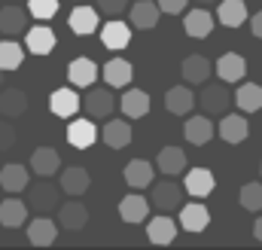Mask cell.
Returning <instances> with one entry per match:
<instances>
[{"label":"cell","instance_id":"22","mask_svg":"<svg viewBox=\"0 0 262 250\" xmlns=\"http://www.w3.org/2000/svg\"><path fill=\"white\" fill-rule=\"evenodd\" d=\"M183 134H186V140H189V143L204 147L207 140H213L216 125L207 119V113H201V116H189V119H186V125H183Z\"/></svg>","mask_w":262,"mask_h":250},{"label":"cell","instance_id":"33","mask_svg":"<svg viewBox=\"0 0 262 250\" xmlns=\"http://www.w3.org/2000/svg\"><path fill=\"white\" fill-rule=\"evenodd\" d=\"M235 104L241 113H259L262 110V86L256 82H241L235 92Z\"/></svg>","mask_w":262,"mask_h":250},{"label":"cell","instance_id":"43","mask_svg":"<svg viewBox=\"0 0 262 250\" xmlns=\"http://www.w3.org/2000/svg\"><path fill=\"white\" fill-rule=\"evenodd\" d=\"M250 31H253V37H259L262 40V9L259 12H253V18H250Z\"/></svg>","mask_w":262,"mask_h":250},{"label":"cell","instance_id":"46","mask_svg":"<svg viewBox=\"0 0 262 250\" xmlns=\"http://www.w3.org/2000/svg\"><path fill=\"white\" fill-rule=\"evenodd\" d=\"M0 86H3V67H0Z\"/></svg>","mask_w":262,"mask_h":250},{"label":"cell","instance_id":"1","mask_svg":"<svg viewBox=\"0 0 262 250\" xmlns=\"http://www.w3.org/2000/svg\"><path fill=\"white\" fill-rule=\"evenodd\" d=\"M198 104L204 107L207 116H226L229 113V104H235V95L223 82H207V86H201Z\"/></svg>","mask_w":262,"mask_h":250},{"label":"cell","instance_id":"32","mask_svg":"<svg viewBox=\"0 0 262 250\" xmlns=\"http://www.w3.org/2000/svg\"><path fill=\"white\" fill-rule=\"evenodd\" d=\"M122 177L131 189H146L152 183V165L146 159H131L125 165V171H122Z\"/></svg>","mask_w":262,"mask_h":250},{"label":"cell","instance_id":"40","mask_svg":"<svg viewBox=\"0 0 262 250\" xmlns=\"http://www.w3.org/2000/svg\"><path fill=\"white\" fill-rule=\"evenodd\" d=\"M95 6H98L104 15H110V18H119V15L128 9V0H95Z\"/></svg>","mask_w":262,"mask_h":250},{"label":"cell","instance_id":"12","mask_svg":"<svg viewBox=\"0 0 262 250\" xmlns=\"http://www.w3.org/2000/svg\"><path fill=\"white\" fill-rule=\"evenodd\" d=\"M213 67H216V76H220L223 82H229V86H232V82H241L244 73H247V61H244L238 52H226V55H220Z\"/></svg>","mask_w":262,"mask_h":250},{"label":"cell","instance_id":"30","mask_svg":"<svg viewBox=\"0 0 262 250\" xmlns=\"http://www.w3.org/2000/svg\"><path fill=\"white\" fill-rule=\"evenodd\" d=\"M58 223L70 229V232H76V229H82L85 223H89V207L82 204V201H64L61 207H58Z\"/></svg>","mask_w":262,"mask_h":250},{"label":"cell","instance_id":"31","mask_svg":"<svg viewBox=\"0 0 262 250\" xmlns=\"http://www.w3.org/2000/svg\"><path fill=\"white\" fill-rule=\"evenodd\" d=\"M25 110H28V95L21 89H3L0 92V116L18 119Z\"/></svg>","mask_w":262,"mask_h":250},{"label":"cell","instance_id":"10","mask_svg":"<svg viewBox=\"0 0 262 250\" xmlns=\"http://www.w3.org/2000/svg\"><path fill=\"white\" fill-rule=\"evenodd\" d=\"M101 43H104L107 49H113V52L125 49L131 43V25H125L122 18H110V22L101 28Z\"/></svg>","mask_w":262,"mask_h":250},{"label":"cell","instance_id":"16","mask_svg":"<svg viewBox=\"0 0 262 250\" xmlns=\"http://www.w3.org/2000/svg\"><path fill=\"white\" fill-rule=\"evenodd\" d=\"M180 70H183V79L189 86H204V79H210V73H216V67L207 61L204 55H186L183 64H180Z\"/></svg>","mask_w":262,"mask_h":250},{"label":"cell","instance_id":"18","mask_svg":"<svg viewBox=\"0 0 262 250\" xmlns=\"http://www.w3.org/2000/svg\"><path fill=\"white\" fill-rule=\"evenodd\" d=\"M98 140V128H95V119H73L67 125V143L76 147V150H85Z\"/></svg>","mask_w":262,"mask_h":250},{"label":"cell","instance_id":"29","mask_svg":"<svg viewBox=\"0 0 262 250\" xmlns=\"http://www.w3.org/2000/svg\"><path fill=\"white\" fill-rule=\"evenodd\" d=\"M104 143L110 147V150H122V147H128L131 137H134V128H131L125 119H107V128H104Z\"/></svg>","mask_w":262,"mask_h":250},{"label":"cell","instance_id":"27","mask_svg":"<svg viewBox=\"0 0 262 250\" xmlns=\"http://www.w3.org/2000/svg\"><path fill=\"white\" fill-rule=\"evenodd\" d=\"M159 18H162V6H159V3H152V0H137V3L131 6V25H134V28H140V31L156 28V25H159Z\"/></svg>","mask_w":262,"mask_h":250},{"label":"cell","instance_id":"20","mask_svg":"<svg viewBox=\"0 0 262 250\" xmlns=\"http://www.w3.org/2000/svg\"><path fill=\"white\" fill-rule=\"evenodd\" d=\"M31 168H34V174H40V177H52V174H58V168H61V153L52 150V147H37L34 156H31Z\"/></svg>","mask_w":262,"mask_h":250},{"label":"cell","instance_id":"17","mask_svg":"<svg viewBox=\"0 0 262 250\" xmlns=\"http://www.w3.org/2000/svg\"><path fill=\"white\" fill-rule=\"evenodd\" d=\"M183 186H186V192H189L192 198H207V195L216 189V177H213L207 168H189Z\"/></svg>","mask_w":262,"mask_h":250},{"label":"cell","instance_id":"26","mask_svg":"<svg viewBox=\"0 0 262 250\" xmlns=\"http://www.w3.org/2000/svg\"><path fill=\"white\" fill-rule=\"evenodd\" d=\"M0 186L6 189V195H18L28 189V168L18 162H9L0 168Z\"/></svg>","mask_w":262,"mask_h":250},{"label":"cell","instance_id":"28","mask_svg":"<svg viewBox=\"0 0 262 250\" xmlns=\"http://www.w3.org/2000/svg\"><path fill=\"white\" fill-rule=\"evenodd\" d=\"M55 238H58V223H52L49 217H37V220L28 226V241H31L34 247H49Z\"/></svg>","mask_w":262,"mask_h":250},{"label":"cell","instance_id":"39","mask_svg":"<svg viewBox=\"0 0 262 250\" xmlns=\"http://www.w3.org/2000/svg\"><path fill=\"white\" fill-rule=\"evenodd\" d=\"M28 12L40 22H49L52 15H58V0H28Z\"/></svg>","mask_w":262,"mask_h":250},{"label":"cell","instance_id":"3","mask_svg":"<svg viewBox=\"0 0 262 250\" xmlns=\"http://www.w3.org/2000/svg\"><path fill=\"white\" fill-rule=\"evenodd\" d=\"M67 25L76 37H92L98 28H101V12L95 6H76L70 15H67Z\"/></svg>","mask_w":262,"mask_h":250},{"label":"cell","instance_id":"6","mask_svg":"<svg viewBox=\"0 0 262 250\" xmlns=\"http://www.w3.org/2000/svg\"><path fill=\"white\" fill-rule=\"evenodd\" d=\"M183 192H186V186L180 189L174 180H162V183H156V186H152V198H149V201H152L159 211L171 214V211H177V207H180Z\"/></svg>","mask_w":262,"mask_h":250},{"label":"cell","instance_id":"48","mask_svg":"<svg viewBox=\"0 0 262 250\" xmlns=\"http://www.w3.org/2000/svg\"><path fill=\"white\" fill-rule=\"evenodd\" d=\"M12 3H15V0H12Z\"/></svg>","mask_w":262,"mask_h":250},{"label":"cell","instance_id":"14","mask_svg":"<svg viewBox=\"0 0 262 250\" xmlns=\"http://www.w3.org/2000/svg\"><path fill=\"white\" fill-rule=\"evenodd\" d=\"M216 22L226 28H241L244 22H250L247 3L244 0H220L216 3Z\"/></svg>","mask_w":262,"mask_h":250},{"label":"cell","instance_id":"45","mask_svg":"<svg viewBox=\"0 0 262 250\" xmlns=\"http://www.w3.org/2000/svg\"><path fill=\"white\" fill-rule=\"evenodd\" d=\"M198 6H213V3H220V0H195Z\"/></svg>","mask_w":262,"mask_h":250},{"label":"cell","instance_id":"8","mask_svg":"<svg viewBox=\"0 0 262 250\" xmlns=\"http://www.w3.org/2000/svg\"><path fill=\"white\" fill-rule=\"evenodd\" d=\"M146 238L152 241V244H174V238H177V223L162 211L159 217H152V220H146Z\"/></svg>","mask_w":262,"mask_h":250},{"label":"cell","instance_id":"49","mask_svg":"<svg viewBox=\"0 0 262 250\" xmlns=\"http://www.w3.org/2000/svg\"><path fill=\"white\" fill-rule=\"evenodd\" d=\"M79 3H82V0H79Z\"/></svg>","mask_w":262,"mask_h":250},{"label":"cell","instance_id":"37","mask_svg":"<svg viewBox=\"0 0 262 250\" xmlns=\"http://www.w3.org/2000/svg\"><path fill=\"white\" fill-rule=\"evenodd\" d=\"M25 49H28V46L15 43L12 37L0 40V67H3V70H18L21 61H25Z\"/></svg>","mask_w":262,"mask_h":250},{"label":"cell","instance_id":"15","mask_svg":"<svg viewBox=\"0 0 262 250\" xmlns=\"http://www.w3.org/2000/svg\"><path fill=\"white\" fill-rule=\"evenodd\" d=\"M0 34L3 37L28 34V12L21 6H0Z\"/></svg>","mask_w":262,"mask_h":250},{"label":"cell","instance_id":"41","mask_svg":"<svg viewBox=\"0 0 262 250\" xmlns=\"http://www.w3.org/2000/svg\"><path fill=\"white\" fill-rule=\"evenodd\" d=\"M9 147H15V128H12V122L3 116V119H0V153L9 150Z\"/></svg>","mask_w":262,"mask_h":250},{"label":"cell","instance_id":"13","mask_svg":"<svg viewBox=\"0 0 262 250\" xmlns=\"http://www.w3.org/2000/svg\"><path fill=\"white\" fill-rule=\"evenodd\" d=\"M180 226L186 229V232H204L207 226H210V211L201 204V201H189V204H183L180 207Z\"/></svg>","mask_w":262,"mask_h":250},{"label":"cell","instance_id":"34","mask_svg":"<svg viewBox=\"0 0 262 250\" xmlns=\"http://www.w3.org/2000/svg\"><path fill=\"white\" fill-rule=\"evenodd\" d=\"M92 186V177H89V171L85 168H79V165H70L61 171V189H64L67 195H82L85 189Z\"/></svg>","mask_w":262,"mask_h":250},{"label":"cell","instance_id":"42","mask_svg":"<svg viewBox=\"0 0 262 250\" xmlns=\"http://www.w3.org/2000/svg\"><path fill=\"white\" fill-rule=\"evenodd\" d=\"M156 3L162 6L165 15H180V12H186V3L189 0H156Z\"/></svg>","mask_w":262,"mask_h":250},{"label":"cell","instance_id":"4","mask_svg":"<svg viewBox=\"0 0 262 250\" xmlns=\"http://www.w3.org/2000/svg\"><path fill=\"white\" fill-rule=\"evenodd\" d=\"M195 104H198V98H195V92H192L189 82H186V86H174V89L165 92V107H168V113H174V116H189Z\"/></svg>","mask_w":262,"mask_h":250},{"label":"cell","instance_id":"36","mask_svg":"<svg viewBox=\"0 0 262 250\" xmlns=\"http://www.w3.org/2000/svg\"><path fill=\"white\" fill-rule=\"evenodd\" d=\"M31 189V195H28V201L40 211V214H46V211H52L55 204H58V189L52 186V183H34V186H28Z\"/></svg>","mask_w":262,"mask_h":250},{"label":"cell","instance_id":"11","mask_svg":"<svg viewBox=\"0 0 262 250\" xmlns=\"http://www.w3.org/2000/svg\"><path fill=\"white\" fill-rule=\"evenodd\" d=\"M98 64L92 61V58H73V61L67 64V79H70V86H76V89H89V86H95V79H98Z\"/></svg>","mask_w":262,"mask_h":250},{"label":"cell","instance_id":"24","mask_svg":"<svg viewBox=\"0 0 262 250\" xmlns=\"http://www.w3.org/2000/svg\"><path fill=\"white\" fill-rule=\"evenodd\" d=\"M119 110L128 119H143L149 113V95L143 89H125V95L119 98Z\"/></svg>","mask_w":262,"mask_h":250},{"label":"cell","instance_id":"35","mask_svg":"<svg viewBox=\"0 0 262 250\" xmlns=\"http://www.w3.org/2000/svg\"><path fill=\"white\" fill-rule=\"evenodd\" d=\"M156 165H159V171L162 174H183L186 171V153L180 150V147H165L162 153H159V159H156Z\"/></svg>","mask_w":262,"mask_h":250},{"label":"cell","instance_id":"7","mask_svg":"<svg viewBox=\"0 0 262 250\" xmlns=\"http://www.w3.org/2000/svg\"><path fill=\"white\" fill-rule=\"evenodd\" d=\"M216 134L226 140V143H244L247 134H250V125L244 119V113H226L220 125H216Z\"/></svg>","mask_w":262,"mask_h":250},{"label":"cell","instance_id":"47","mask_svg":"<svg viewBox=\"0 0 262 250\" xmlns=\"http://www.w3.org/2000/svg\"><path fill=\"white\" fill-rule=\"evenodd\" d=\"M259 174H262V165H259Z\"/></svg>","mask_w":262,"mask_h":250},{"label":"cell","instance_id":"19","mask_svg":"<svg viewBox=\"0 0 262 250\" xmlns=\"http://www.w3.org/2000/svg\"><path fill=\"white\" fill-rule=\"evenodd\" d=\"M119 217L125 220V223H146L149 220V201L143 198V195H137V192H128L122 201H119Z\"/></svg>","mask_w":262,"mask_h":250},{"label":"cell","instance_id":"23","mask_svg":"<svg viewBox=\"0 0 262 250\" xmlns=\"http://www.w3.org/2000/svg\"><path fill=\"white\" fill-rule=\"evenodd\" d=\"M101 76L107 79V86L125 89L131 79H134V67H131V61H125V58H110V61L101 67Z\"/></svg>","mask_w":262,"mask_h":250},{"label":"cell","instance_id":"44","mask_svg":"<svg viewBox=\"0 0 262 250\" xmlns=\"http://www.w3.org/2000/svg\"><path fill=\"white\" fill-rule=\"evenodd\" d=\"M253 235H256V241H262V214H259V220L253 223Z\"/></svg>","mask_w":262,"mask_h":250},{"label":"cell","instance_id":"2","mask_svg":"<svg viewBox=\"0 0 262 250\" xmlns=\"http://www.w3.org/2000/svg\"><path fill=\"white\" fill-rule=\"evenodd\" d=\"M113 86H89L85 98H82V110L92 116V119H107L116 107V98L110 92Z\"/></svg>","mask_w":262,"mask_h":250},{"label":"cell","instance_id":"5","mask_svg":"<svg viewBox=\"0 0 262 250\" xmlns=\"http://www.w3.org/2000/svg\"><path fill=\"white\" fill-rule=\"evenodd\" d=\"M79 107H82V98L76 95V86H73V89H55V92L49 95V110H52L58 119L76 116Z\"/></svg>","mask_w":262,"mask_h":250},{"label":"cell","instance_id":"21","mask_svg":"<svg viewBox=\"0 0 262 250\" xmlns=\"http://www.w3.org/2000/svg\"><path fill=\"white\" fill-rule=\"evenodd\" d=\"M28 223V204L15 195H9L6 201H0V226L3 229H18Z\"/></svg>","mask_w":262,"mask_h":250},{"label":"cell","instance_id":"25","mask_svg":"<svg viewBox=\"0 0 262 250\" xmlns=\"http://www.w3.org/2000/svg\"><path fill=\"white\" fill-rule=\"evenodd\" d=\"M25 46H28V52H34V55H49V52L55 49V31L46 28V25H37V28H31V31L25 34Z\"/></svg>","mask_w":262,"mask_h":250},{"label":"cell","instance_id":"38","mask_svg":"<svg viewBox=\"0 0 262 250\" xmlns=\"http://www.w3.org/2000/svg\"><path fill=\"white\" fill-rule=\"evenodd\" d=\"M238 201L244 211L250 214H262V183H244L238 192Z\"/></svg>","mask_w":262,"mask_h":250},{"label":"cell","instance_id":"9","mask_svg":"<svg viewBox=\"0 0 262 250\" xmlns=\"http://www.w3.org/2000/svg\"><path fill=\"white\" fill-rule=\"evenodd\" d=\"M213 22H216V18H213L204 6H198V9H189V12L183 15V31H186L192 40H204V37H210Z\"/></svg>","mask_w":262,"mask_h":250}]
</instances>
